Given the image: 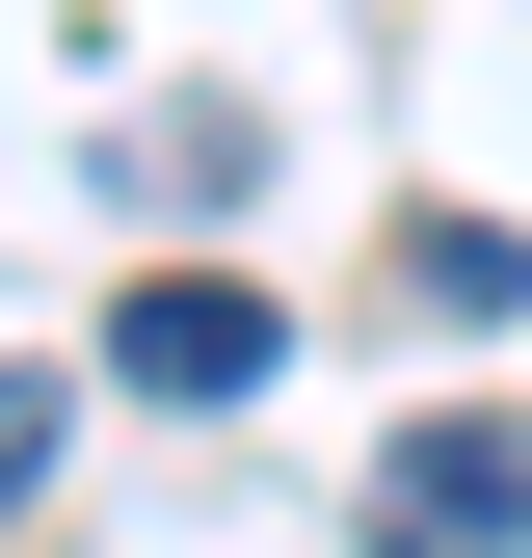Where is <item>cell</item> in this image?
<instances>
[{
  "mask_svg": "<svg viewBox=\"0 0 532 558\" xmlns=\"http://www.w3.org/2000/svg\"><path fill=\"white\" fill-rule=\"evenodd\" d=\"M373 558H532V426H399L373 452Z\"/></svg>",
  "mask_w": 532,
  "mask_h": 558,
  "instance_id": "1",
  "label": "cell"
},
{
  "mask_svg": "<svg viewBox=\"0 0 532 558\" xmlns=\"http://www.w3.org/2000/svg\"><path fill=\"white\" fill-rule=\"evenodd\" d=\"M107 373H133V399H266V373H293V319H266L240 266H160V293L107 319Z\"/></svg>",
  "mask_w": 532,
  "mask_h": 558,
  "instance_id": "2",
  "label": "cell"
},
{
  "mask_svg": "<svg viewBox=\"0 0 532 558\" xmlns=\"http://www.w3.org/2000/svg\"><path fill=\"white\" fill-rule=\"evenodd\" d=\"M53 426H81V373H0V506H53Z\"/></svg>",
  "mask_w": 532,
  "mask_h": 558,
  "instance_id": "3",
  "label": "cell"
}]
</instances>
